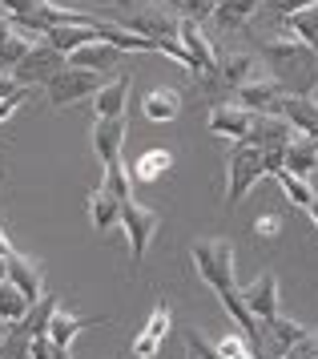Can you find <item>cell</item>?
I'll use <instances>...</instances> for the list:
<instances>
[{
	"instance_id": "3957f363",
	"label": "cell",
	"mask_w": 318,
	"mask_h": 359,
	"mask_svg": "<svg viewBox=\"0 0 318 359\" xmlns=\"http://www.w3.org/2000/svg\"><path fill=\"white\" fill-rule=\"evenodd\" d=\"M190 259H193L198 278L209 283L214 291L234 287V246L226 243V238H198L190 246Z\"/></svg>"
},
{
	"instance_id": "7a4b0ae2",
	"label": "cell",
	"mask_w": 318,
	"mask_h": 359,
	"mask_svg": "<svg viewBox=\"0 0 318 359\" xmlns=\"http://www.w3.org/2000/svg\"><path fill=\"white\" fill-rule=\"evenodd\" d=\"M266 174H270L266 170V154L258 146H250L246 137L234 142V146L226 149V206L238 210L242 202H246V194L254 190V182H262Z\"/></svg>"
},
{
	"instance_id": "277c9868",
	"label": "cell",
	"mask_w": 318,
	"mask_h": 359,
	"mask_svg": "<svg viewBox=\"0 0 318 359\" xmlns=\"http://www.w3.org/2000/svg\"><path fill=\"white\" fill-rule=\"evenodd\" d=\"M101 85H105V77L93 73V69L64 65L61 73H53L45 81V93H48V105H53V109H69V105H77L81 97H93Z\"/></svg>"
},
{
	"instance_id": "2e32d148",
	"label": "cell",
	"mask_w": 318,
	"mask_h": 359,
	"mask_svg": "<svg viewBox=\"0 0 318 359\" xmlns=\"http://www.w3.org/2000/svg\"><path fill=\"white\" fill-rule=\"evenodd\" d=\"M129 89H133V73H121V77L105 81L93 93V117H121L125 114V101H129Z\"/></svg>"
},
{
	"instance_id": "52a82bcc",
	"label": "cell",
	"mask_w": 318,
	"mask_h": 359,
	"mask_svg": "<svg viewBox=\"0 0 318 359\" xmlns=\"http://www.w3.org/2000/svg\"><path fill=\"white\" fill-rule=\"evenodd\" d=\"M290 137H294V126L278 114H258L250 133H246V142L266 154V170H278L282 165V149L290 146Z\"/></svg>"
},
{
	"instance_id": "603a6c76",
	"label": "cell",
	"mask_w": 318,
	"mask_h": 359,
	"mask_svg": "<svg viewBox=\"0 0 318 359\" xmlns=\"http://www.w3.org/2000/svg\"><path fill=\"white\" fill-rule=\"evenodd\" d=\"M218 303L226 307V315H230V319L238 323V331H242V335H246L250 343H254V339H262V327H258V319L250 315V307L242 303L238 283H234V287H222V291H218Z\"/></svg>"
},
{
	"instance_id": "8992f818",
	"label": "cell",
	"mask_w": 318,
	"mask_h": 359,
	"mask_svg": "<svg viewBox=\"0 0 318 359\" xmlns=\"http://www.w3.org/2000/svg\"><path fill=\"white\" fill-rule=\"evenodd\" d=\"M64 65H69V57H64L61 49H53L48 41H32L29 53L20 57V65L13 69V77H16V85L36 89V85H45L53 73H61Z\"/></svg>"
},
{
	"instance_id": "1f68e13d",
	"label": "cell",
	"mask_w": 318,
	"mask_h": 359,
	"mask_svg": "<svg viewBox=\"0 0 318 359\" xmlns=\"http://www.w3.org/2000/svg\"><path fill=\"white\" fill-rule=\"evenodd\" d=\"M101 190H109L117 202H129V198H133V178H129L125 165H121V162L105 165V182H101Z\"/></svg>"
},
{
	"instance_id": "d4e9b609",
	"label": "cell",
	"mask_w": 318,
	"mask_h": 359,
	"mask_svg": "<svg viewBox=\"0 0 318 359\" xmlns=\"http://www.w3.org/2000/svg\"><path fill=\"white\" fill-rule=\"evenodd\" d=\"M282 29H286V33H294L298 41H306V45L318 53V0H310L306 8L286 13V17H282Z\"/></svg>"
},
{
	"instance_id": "44dd1931",
	"label": "cell",
	"mask_w": 318,
	"mask_h": 359,
	"mask_svg": "<svg viewBox=\"0 0 318 359\" xmlns=\"http://www.w3.org/2000/svg\"><path fill=\"white\" fill-rule=\"evenodd\" d=\"M258 8H262V0H214V13L209 17H214L218 29L238 33V29H246L258 17Z\"/></svg>"
},
{
	"instance_id": "cb8c5ba5",
	"label": "cell",
	"mask_w": 318,
	"mask_h": 359,
	"mask_svg": "<svg viewBox=\"0 0 318 359\" xmlns=\"http://www.w3.org/2000/svg\"><path fill=\"white\" fill-rule=\"evenodd\" d=\"M141 114H145V121H153V126L174 121V117L181 114V93H177V89H153V93L141 101Z\"/></svg>"
},
{
	"instance_id": "6da1fadb",
	"label": "cell",
	"mask_w": 318,
	"mask_h": 359,
	"mask_svg": "<svg viewBox=\"0 0 318 359\" xmlns=\"http://www.w3.org/2000/svg\"><path fill=\"white\" fill-rule=\"evenodd\" d=\"M262 57H266V65H270L274 81L282 85V93L310 97L318 89V53L310 49L306 41H298L294 33H286L282 20H278V29L262 41Z\"/></svg>"
},
{
	"instance_id": "d590c367",
	"label": "cell",
	"mask_w": 318,
	"mask_h": 359,
	"mask_svg": "<svg viewBox=\"0 0 318 359\" xmlns=\"http://www.w3.org/2000/svg\"><path fill=\"white\" fill-rule=\"evenodd\" d=\"M174 4H177V13H181V17L198 20V25L214 13V0H174Z\"/></svg>"
},
{
	"instance_id": "f5cc1de1",
	"label": "cell",
	"mask_w": 318,
	"mask_h": 359,
	"mask_svg": "<svg viewBox=\"0 0 318 359\" xmlns=\"http://www.w3.org/2000/svg\"><path fill=\"white\" fill-rule=\"evenodd\" d=\"M36 4H45V0H36Z\"/></svg>"
},
{
	"instance_id": "bcb514c9",
	"label": "cell",
	"mask_w": 318,
	"mask_h": 359,
	"mask_svg": "<svg viewBox=\"0 0 318 359\" xmlns=\"http://www.w3.org/2000/svg\"><path fill=\"white\" fill-rule=\"evenodd\" d=\"M8 33H13V17H8V13H0V41H4Z\"/></svg>"
},
{
	"instance_id": "74e56055",
	"label": "cell",
	"mask_w": 318,
	"mask_h": 359,
	"mask_svg": "<svg viewBox=\"0 0 318 359\" xmlns=\"http://www.w3.org/2000/svg\"><path fill=\"white\" fill-rule=\"evenodd\" d=\"M250 230H254L258 238H278V230H282V218H278V214H258Z\"/></svg>"
},
{
	"instance_id": "5bb4252c",
	"label": "cell",
	"mask_w": 318,
	"mask_h": 359,
	"mask_svg": "<svg viewBox=\"0 0 318 359\" xmlns=\"http://www.w3.org/2000/svg\"><path fill=\"white\" fill-rule=\"evenodd\" d=\"M121 146H125V114L97 117L93 121V154L101 158V165L121 162Z\"/></svg>"
},
{
	"instance_id": "60d3db41",
	"label": "cell",
	"mask_w": 318,
	"mask_h": 359,
	"mask_svg": "<svg viewBox=\"0 0 318 359\" xmlns=\"http://www.w3.org/2000/svg\"><path fill=\"white\" fill-rule=\"evenodd\" d=\"M266 8H270L274 17H286V13H294V8H306L310 0H262Z\"/></svg>"
},
{
	"instance_id": "8d00e7d4",
	"label": "cell",
	"mask_w": 318,
	"mask_h": 359,
	"mask_svg": "<svg viewBox=\"0 0 318 359\" xmlns=\"http://www.w3.org/2000/svg\"><path fill=\"white\" fill-rule=\"evenodd\" d=\"M29 93H32V89H25V85H20L16 93H8V97H0V126H4V121H8V117H13L16 109H20V105H25V101H29Z\"/></svg>"
},
{
	"instance_id": "ac0fdd59",
	"label": "cell",
	"mask_w": 318,
	"mask_h": 359,
	"mask_svg": "<svg viewBox=\"0 0 318 359\" xmlns=\"http://www.w3.org/2000/svg\"><path fill=\"white\" fill-rule=\"evenodd\" d=\"M282 165H286L290 174H298V178H310L318 170V137H306V133L294 130L290 146L282 149Z\"/></svg>"
},
{
	"instance_id": "d6986e66",
	"label": "cell",
	"mask_w": 318,
	"mask_h": 359,
	"mask_svg": "<svg viewBox=\"0 0 318 359\" xmlns=\"http://www.w3.org/2000/svg\"><path fill=\"white\" fill-rule=\"evenodd\" d=\"M129 178L133 182H141V186H153L158 178H165L170 170H174V149H165V146H153V149H145L137 162H129Z\"/></svg>"
},
{
	"instance_id": "f6af8a7d",
	"label": "cell",
	"mask_w": 318,
	"mask_h": 359,
	"mask_svg": "<svg viewBox=\"0 0 318 359\" xmlns=\"http://www.w3.org/2000/svg\"><path fill=\"white\" fill-rule=\"evenodd\" d=\"M16 250H13V243H8V234H4V226H0V259H13Z\"/></svg>"
},
{
	"instance_id": "ffe728a7",
	"label": "cell",
	"mask_w": 318,
	"mask_h": 359,
	"mask_svg": "<svg viewBox=\"0 0 318 359\" xmlns=\"http://www.w3.org/2000/svg\"><path fill=\"white\" fill-rule=\"evenodd\" d=\"M278 97H282V85L274 77H254L238 89V105H246L250 114H274Z\"/></svg>"
},
{
	"instance_id": "e0dca14e",
	"label": "cell",
	"mask_w": 318,
	"mask_h": 359,
	"mask_svg": "<svg viewBox=\"0 0 318 359\" xmlns=\"http://www.w3.org/2000/svg\"><path fill=\"white\" fill-rule=\"evenodd\" d=\"M117 61H121V49L117 45H109V41H89V45H81V49L69 53V65L77 69H93V73H109V69H117Z\"/></svg>"
},
{
	"instance_id": "d6a6232c",
	"label": "cell",
	"mask_w": 318,
	"mask_h": 359,
	"mask_svg": "<svg viewBox=\"0 0 318 359\" xmlns=\"http://www.w3.org/2000/svg\"><path fill=\"white\" fill-rule=\"evenodd\" d=\"M214 351H218L222 359H258L254 355V343L246 339L242 331H226L222 339L214 343Z\"/></svg>"
},
{
	"instance_id": "30bf717a",
	"label": "cell",
	"mask_w": 318,
	"mask_h": 359,
	"mask_svg": "<svg viewBox=\"0 0 318 359\" xmlns=\"http://www.w3.org/2000/svg\"><path fill=\"white\" fill-rule=\"evenodd\" d=\"M238 291H242V303L250 307V315H254L258 323H266V319H274V315L282 311V299H278V275H274V271H262L250 287H238Z\"/></svg>"
},
{
	"instance_id": "836d02e7",
	"label": "cell",
	"mask_w": 318,
	"mask_h": 359,
	"mask_svg": "<svg viewBox=\"0 0 318 359\" xmlns=\"http://www.w3.org/2000/svg\"><path fill=\"white\" fill-rule=\"evenodd\" d=\"M29 36H20L13 29V33L4 36V41H0V73H13L16 65H20V57H25V53H29Z\"/></svg>"
},
{
	"instance_id": "ba28073f",
	"label": "cell",
	"mask_w": 318,
	"mask_h": 359,
	"mask_svg": "<svg viewBox=\"0 0 318 359\" xmlns=\"http://www.w3.org/2000/svg\"><path fill=\"white\" fill-rule=\"evenodd\" d=\"M177 25H181V17L170 13V8H161V4H141L129 17H121V29L145 36V41H158V45L177 41Z\"/></svg>"
},
{
	"instance_id": "f546056e",
	"label": "cell",
	"mask_w": 318,
	"mask_h": 359,
	"mask_svg": "<svg viewBox=\"0 0 318 359\" xmlns=\"http://www.w3.org/2000/svg\"><path fill=\"white\" fill-rule=\"evenodd\" d=\"M274 178H278V186H282V194L290 198V202H294V206H310V198H314V190H310V182L306 178H298V174H290L286 165H278V170H270Z\"/></svg>"
},
{
	"instance_id": "83f0119b",
	"label": "cell",
	"mask_w": 318,
	"mask_h": 359,
	"mask_svg": "<svg viewBox=\"0 0 318 359\" xmlns=\"http://www.w3.org/2000/svg\"><path fill=\"white\" fill-rule=\"evenodd\" d=\"M89 222H93V230H113L117 222H121V202L109 194V190H93L89 194Z\"/></svg>"
},
{
	"instance_id": "7c38bea8",
	"label": "cell",
	"mask_w": 318,
	"mask_h": 359,
	"mask_svg": "<svg viewBox=\"0 0 318 359\" xmlns=\"http://www.w3.org/2000/svg\"><path fill=\"white\" fill-rule=\"evenodd\" d=\"M109 323V315H69L64 307L53 311V319H48L45 335L53 339V347H73L81 331H89V327H105Z\"/></svg>"
},
{
	"instance_id": "4316f807",
	"label": "cell",
	"mask_w": 318,
	"mask_h": 359,
	"mask_svg": "<svg viewBox=\"0 0 318 359\" xmlns=\"http://www.w3.org/2000/svg\"><path fill=\"white\" fill-rule=\"evenodd\" d=\"M45 41L53 45V49H61L64 57H69L73 49H81V45L97 41V29H93V25H61V29H45Z\"/></svg>"
},
{
	"instance_id": "7402d4cb",
	"label": "cell",
	"mask_w": 318,
	"mask_h": 359,
	"mask_svg": "<svg viewBox=\"0 0 318 359\" xmlns=\"http://www.w3.org/2000/svg\"><path fill=\"white\" fill-rule=\"evenodd\" d=\"M218 77L230 93H238L246 81H254L258 77V61L250 53H230V57H218Z\"/></svg>"
},
{
	"instance_id": "ab89813d",
	"label": "cell",
	"mask_w": 318,
	"mask_h": 359,
	"mask_svg": "<svg viewBox=\"0 0 318 359\" xmlns=\"http://www.w3.org/2000/svg\"><path fill=\"white\" fill-rule=\"evenodd\" d=\"M32 8H36V0H0V13H8L13 20L29 17Z\"/></svg>"
},
{
	"instance_id": "9c48e42d",
	"label": "cell",
	"mask_w": 318,
	"mask_h": 359,
	"mask_svg": "<svg viewBox=\"0 0 318 359\" xmlns=\"http://www.w3.org/2000/svg\"><path fill=\"white\" fill-rule=\"evenodd\" d=\"M170 327H174V311H170V303H153L145 327L133 335V343H129V355L133 359H158L161 343H165V335H170Z\"/></svg>"
},
{
	"instance_id": "c3c4849f",
	"label": "cell",
	"mask_w": 318,
	"mask_h": 359,
	"mask_svg": "<svg viewBox=\"0 0 318 359\" xmlns=\"http://www.w3.org/2000/svg\"><path fill=\"white\" fill-rule=\"evenodd\" d=\"M53 359H73V347H57V355Z\"/></svg>"
},
{
	"instance_id": "816d5d0a",
	"label": "cell",
	"mask_w": 318,
	"mask_h": 359,
	"mask_svg": "<svg viewBox=\"0 0 318 359\" xmlns=\"http://www.w3.org/2000/svg\"><path fill=\"white\" fill-rule=\"evenodd\" d=\"M141 4H153V0H141Z\"/></svg>"
},
{
	"instance_id": "db71d44e",
	"label": "cell",
	"mask_w": 318,
	"mask_h": 359,
	"mask_svg": "<svg viewBox=\"0 0 318 359\" xmlns=\"http://www.w3.org/2000/svg\"><path fill=\"white\" fill-rule=\"evenodd\" d=\"M190 359H193V355H190Z\"/></svg>"
},
{
	"instance_id": "681fc988",
	"label": "cell",
	"mask_w": 318,
	"mask_h": 359,
	"mask_svg": "<svg viewBox=\"0 0 318 359\" xmlns=\"http://www.w3.org/2000/svg\"><path fill=\"white\" fill-rule=\"evenodd\" d=\"M310 347H314V355H318V331H310Z\"/></svg>"
},
{
	"instance_id": "9a60e30c",
	"label": "cell",
	"mask_w": 318,
	"mask_h": 359,
	"mask_svg": "<svg viewBox=\"0 0 318 359\" xmlns=\"http://www.w3.org/2000/svg\"><path fill=\"white\" fill-rule=\"evenodd\" d=\"M274 114L286 117L290 126L306 137H318V101L314 97H294V93H282L278 105H274Z\"/></svg>"
},
{
	"instance_id": "8fae6325",
	"label": "cell",
	"mask_w": 318,
	"mask_h": 359,
	"mask_svg": "<svg viewBox=\"0 0 318 359\" xmlns=\"http://www.w3.org/2000/svg\"><path fill=\"white\" fill-rule=\"evenodd\" d=\"M254 117L246 105L238 101H214V109H209V133H218V137H230V142H242L250 126H254Z\"/></svg>"
},
{
	"instance_id": "f907efd6",
	"label": "cell",
	"mask_w": 318,
	"mask_h": 359,
	"mask_svg": "<svg viewBox=\"0 0 318 359\" xmlns=\"http://www.w3.org/2000/svg\"><path fill=\"white\" fill-rule=\"evenodd\" d=\"M4 262H8V259H0V283H4Z\"/></svg>"
},
{
	"instance_id": "f1b7e54d",
	"label": "cell",
	"mask_w": 318,
	"mask_h": 359,
	"mask_svg": "<svg viewBox=\"0 0 318 359\" xmlns=\"http://www.w3.org/2000/svg\"><path fill=\"white\" fill-rule=\"evenodd\" d=\"M266 331H270V339L278 343L282 351H286V347H294V343H303L306 335H310V331H306L303 323H294V319H286L282 311H278L274 319H266Z\"/></svg>"
},
{
	"instance_id": "4dcf8cb0",
	"label": "cell",
	"mask_w": 318,
	"mask_h": 359,
	"mask_svg": "<svg viewBox=\"0 0 318 359\" xmlns=\"http://www.w3.org/2000/svg\"><path fill=\"white\" fill-rule=\"evenodd\" d=\"M25 311H29V299H25V294L4 278V283H0V323H8V327L20 323V319H25Z\"/></svg>"
},
{
	"instance_id": "b9f144b4",
	"label": "cell",
	"mask_w": 318,
	"mask_h": 359,
	"mask_svg": "<svg viewBox=\"0 0 318 359\" xmlns=\"http://www.w3.org/2000/svg\"><path fill=\"white\" fill-rule=\"evenodd\" d=\"M53 355H57L53 339L48 335H32V359H53Z\"/></svg>"
},
{
	"instance_id": "f35d334b",
	"label": "cell",
	"mask_w": 318,
	"mask_h": 359,
	"mask_svg": "<svg viewBox=\"0 0 318 359\" xmlns=\"http://www.w3.org/2000/svg\"><path fill=\"white\" fill-rule=\"evenodd\" d=\"M186 351H190L193 359H222L206 339H202V335H198V331H190V335H186Z\"/></svg>"
},
{
	"instance_id": "4fadbf2b",
	"label": "cell",
	"mask_w": 318,
	"mask_h": 359,
	"mask_svg": "<svg viewBox=\"0 0 318 359\" xmlns=\"http://www.w3.org/2000/svg\"><path fill=\"white\" fill-rule=\"evenodd\" d=\"M4 278H8L29 303H36V299L45 294V271H41V262L29 259V255H13V259L4 262Z\"/></svg>"
},
{
	"instance_id": "11a10c76",
	"label": "cell",
	"mask_w": 318,
	"mask_h": 359,
	"mask_svg": "<svg viewBox=\"0 0 318 359\" xmlns=\"http://www.w3.org/2000/svg\"><path fill=\"white\" fill-rule=\"evenodd\" d=\"M314 359H318V355H314Z\"/></svg>"
},
{
	"instance_id": "484cf974",
	"label": "cell",
	"mask_w": 318,
	"mask_h": 359,
	"mask_svg": "<svg viewBox=\"0 0 318 359\" xmlns=\"http://www.w3.org/2000/svg\"><path fill=\"white\" fill-rule=\"evenodd\" d=\"M61 307V299H57V294H41V299H36V303H29V311H25V319H20V323H13L16 331H20V335H45V327H48V319H53V311Z\"/></svg>"
},
{
	"instance_id": "7dc6e473",
	"label": "cell",
	"mask_w": 318,
	"mask_h": 359,
	"mask_svg": "<svg viewBox=\"0 0 318 359\" xmlns=\"http://www.w3.org/2000/svg\"><path fill=\"white\" fill-rule=\"evenodd\" d=\"M306 214H310V222H314V226H318V194L310 198V206H306Z\"/></svg>"
},
{
	"instance_id": "e575fe53",
	"label": "cell",
	"mask_w": 318,
	"mask_h": 359,
	"mask_svg": "<svg viewBox=\"0 0 318 359\" xmlns=\"http://www.w3.org/2000/svg\"><path fill=\"white\" fill-rule=\"evenodd\" d=\"M0 359H32V339L20 335L16 327H8L4 339H0Z\"/></svg>"
},
{
	"instance_id": "ee69618b",
	"label": "cell",
	"mask_w": 318,
	"mask_h": 359,
	"mask_svg": "<svg viewBox=\"0 0 318 359\" xmlns=\"http://www.w3.org/2000/svg\"><path fill=\"white\" fill-rule=\"evenodd\" d=\"M20 85H16V77L13 73H0V97H8V93H16Z\"/></svg>"
},
{
	"instance_id": "5b68a950",
	"label": "cell",
	"mask_w": 318,
	"mask_h": 359,
	"mask_svg": "<svg viewBox=\"0 0 318 359\" xmlns=\"http://www.w3.org/2000/svg\"><path fill=\"white\" fill-rule=\"evenodd\" d=\"M117 226L125 230L133 262H141V259H145V250H149V243L158 238L161 214L153 210V206H141L137 198H129V202H121V222H117Z\"/></svg>"
},
{
	"instance_id": "7bdbcfd3",
	"label": "cell",
	"mask_w": 318,
	"mask_h": 359,
	"mask_svg": "<svg viewBox=\"0 0 318 359\" xmlns=\"http://www.w3.org/2000/svg\"><path fill=\"white\" fill-rule=\"evenodd\" d=\"M282 359H314V347H310V335H306L303 343H294V347H286V351H282Z\"/></svg>"
}]
</instances>
